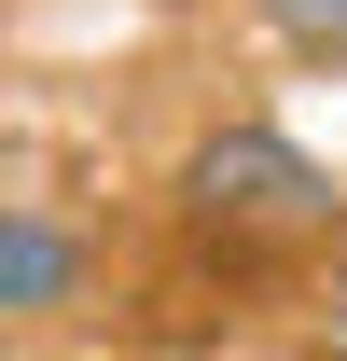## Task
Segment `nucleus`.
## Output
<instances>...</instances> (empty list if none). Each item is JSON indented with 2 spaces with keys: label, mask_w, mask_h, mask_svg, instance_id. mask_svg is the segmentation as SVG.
<instances>
[{
  "label": "nucleus",
  "mask_w": 347,
  "mask_h": 361,
  "mask_svg": "<svg viewBox=\"0 0 347 361\" xmlns=\"http://www.w3.org/2000/svg\"><path fill=\"white\" fill-rule=\"evenodd\" d=\"M181 223L222 250H305V236H334V167L292 153L278 126H209L181 153Z\"/></svg>",
  "instance_id": "f257e3e1"
},
{
  "label": "nucleus",
  "mask_w": 347,
  "mask_h": 361,
  "mask_svg": "<svg viewBox=\"0 0 347 361\" xmlns=\"http://www.w3.org/2000/svg\"><path fill=\"white\" fill-rule=\"evenodd\" d=\"M70 306H84V236L56 223L42 195L0 209V319H14V334H56Z\"/></svg>",
  "instance_id": "f03ea898"
},
{
  "label": "nucleus",
  "mask_w": 347,
  "mask_h": 361,
  "mask_svg": "<svg viewBox=\"0 0 347 361\" xmlns=\"http://www.w3.org/2000/svg\"><path fill=\"white\" fill-rule=\"evenodd\" d=\"M264 14V42L305 56V70H347V0H250Z\"/></svg>",
  "instance_id": "7ed1b4c3"
}]
</instances>
